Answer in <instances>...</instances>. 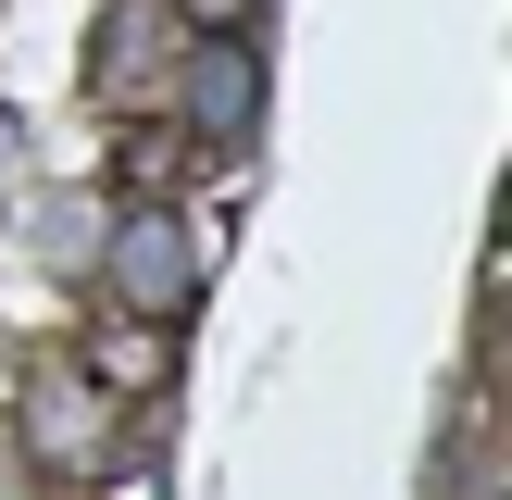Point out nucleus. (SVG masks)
Masks as SVG:
<instances>
[{
	"instance_id": "1",
	"label": "nucleus",
	"mask_w": 512,
	"mask_h": 500,
	"mask_svg": "<svg viewBox=\"0 0 512 500\" xmlns=\"http://www.w3.org/2000/svg\"><path fill=\"white\" fill-rule=\"evenodd\" d=\"M113 288L125 300H138V313H188V300H200V250H188V225H175V213H138V225H113Z\"/></svg>"
},
{
	"instance_id": "2",
	"label": "nucleus",
	"mask_w": 512,
	"mask_h": 500,
	"mask_svg": "<svg viewBox=\"0 0 512 500\" xmlns=\"http://www.w3.org/2000/svg\"><path fill=\"white\" fill-rule=\"evenodd\" d=\"M188 125H200V138H250V125H263V50H250V38L188 50Z\"/></svg>"
},
{
	"instance_id": "3",
	"label": "nucleus",
	"mask_w": 512,
	"mask_h": 500,
	"mask_svg": "<svg viewBox=\"0 0 512 500\" xmlns=\"http://www.w3.org/2000/svg\"><path fill=\"white\" fill-rule=\"evenodd\" d=\"M38 425H50V463H88V450H100V425H88L75 388H38Z\"/></svg>"
},
{
	"instance_id": "4",
	"label": "nucleus",
	"mask_w": 512,
	"mask_h": 500,
	"mask_svg": "<svg viewBox=\"0 0 512 500\" xmlns=\"http://www.w3.org/2000/svg\"><path fill=\"white\" fill-rule=\"evenodd\" d=\"M188 13H200V25H238V13H250V0H188Z\"/></svg>"
},
{
	"instance_id": "5",
	"label": "nucleus",
	"mask_w": 512,
	"mask_h": 500,
	"mask_svg": "<svg viewBox=\"0 0 512 500\" xmlns=\"http://www.w3.org/2000/svg\"><path fill=\"white\" fill-rule=\"evenodd\" d=\"M0 163H13V125H0Z\"/></svg>"
}]
</instances>
